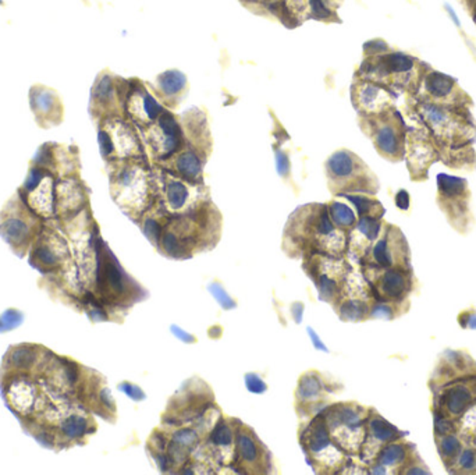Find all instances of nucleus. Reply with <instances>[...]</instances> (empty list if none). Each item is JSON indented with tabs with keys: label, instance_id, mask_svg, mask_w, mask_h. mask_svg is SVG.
Here are the masks:
<instances>
[{
	"label": "nucleus",
	"instance_id": "obj_1",
	"mask_svg": "<svg viewBox=\"0 0 476 475\" xmlns=\"http://www.w3.org/2000/svg\"><path fill=\"white\" fill-rule=\"evenodd\" d=\"M415 110L423 127L434 137L439 152L447 149V155L442 160L458 149L471 147V143L476 138V121L469 109H451L416 102Z\"/></svg>",
	"mask_w": 476,
	"mask_h": 475
},
{
	"label": "nucleus",
	"instance_id": "obj_2",
	"mask_svg": "<svg viewBox=\"0 0 476 475\" xmlns=\"http://www.w3.org/2000/svg\"><path fill=\"white\" fill-rule=\"evenodd\" d=\"M429 66L419 59L403 52H386L379 55L376 63L366 62L362 70L368 74H376L380 80L390 81L399 90L416 95L423 73Z\"/></svg>",
	"mask_w": 476,
	"mask_h": 475
},
{
	"label": "nucleus",
	"instance_id": "obj_3",
	"mask_svg": "<svg viewBox=\"0 0 476 475\" xmlns=\"http://www.w3.org/2000/svg\"><path fill=\"white\" fill-rule=\"evenodd\" d=\"M436 201L453 229L460 234L469 233L475 219L471 210V191L465 179L440 173Z\"/></svg>",
	"mask_w": 476,
	"mask_h": 475
},
{
	"label": "nucleus",
	"instance_id": "obj_4",
	"mask_svg": "<svg viewBox=\"0 0 476 475\" xmlns=\"http://www.w3.org/2000/svg\"><path fill=\"white\" fill-rule=\"evenodd\" d=\"M322 415L331 430L330 437L337 443V448L340 445V448L353 453L360 449L366 434L362 428L369 415L366 409L355 403H340L330 406Z\"/></svg>",
	"mask_w": 476,
	"mask_h": 475
},
{
	"label": "nucleus",
	"instance_id": "obj_5",
	"mask_svg": "<svg viewBox=\"0 0 476 475\" xmlns=\"http://www.w3.org/2000/svg\"><path fill=\"white\" fill-rule=\"evenodd\" d=\"M415 98L416 102L434 103L451 109H471L473 103L472 98L462 90L454 77L440 73L430 66L422 75Z\"/></svg>",
	"mask_w": 476,
	"mask_h": 475
},
{
	"label": "nucleus",
	"instance_id": "obj_6",
	"mask_svg": "<svg viewBox=\"0 0 476 475\" xmlns=\"http://www.w3.org/2000/svg\"><path fill=\"white\" fill-rule=\"evenodd\" d=\"M330 179L337 183H345L349 191H362L375 194L379 190L377 179L368 166L349 151H338L330 156L326 163Z\"/></svg>",
	"mask_w": 476,
	"mask_h": 475
},
{
	"label": "nucleus",
	"instance_id": "obj_7",
	"mask_svg": "<svg viewBox=\"0 0 476 475\" xmlns=\"http://www.w3.org/2000/svg\"><path fill=\"white\" fill-rule=\"evenodd\" d=\"M404 156L407 158L410 176L414 182L427 180L430 166L442 159L434 137L423 125L407 133Z\"/></svg>",
	"mask_w": 476,
	"mask_h": 475
},
{
	"label": "nucleus",
	"instance_id": "obj_8",
	"mask_svg": "<svg viewBox=\"0 0 476 475\" xmlns=\"http://www.w3.org/2000/svg\"><path fill=\"white\" fill-rule=\"evenodd\" d=\"M373 141L379 154L386 159L392 162L404 159L407 127L397 110H387L377 120Z\"/></svg>",
	"mask_w": 476,
	"mask_h": 475
},
{
	"label": "nucleus",
	"instance_id": "obj_9",
	"mask_svg": "<svg viewBox=\"0 0 476 475\" xmlns=\"http://www.w3.org/2000/svg\"><path fill=\"white\" fill-rule=\"evenodd\" d=\"M372 261L377 269L411 268V252L400 229L388 225L384 236L372 248Z\"/></svg>",
	"mask_w": 476,
	"mask_h": 475
},
{
	"label": "nucleus",
	"instance_id": "obj_10",
	"mask_svg": "<svg viewBox=\"0 0 476 475\" xmlns=\"http://www.w3.org/2000/svg\"><path fill=\"white\" fill-rule=\"evenodd\" d=\"M476 404V375L469 379L451 380L436 400L435 413L451 419L461 418Z\"/></svg>",
	"mask_w": 476,
	"mask_h": 475
},
{
	"label": "nucleus",
	"instance_id": "obj_11",
	"mask_svg": "<svg viewBox=\"0 0 476 475\" xmlns=\"http://www.w3.org/2000/svg\"><path fill=\"white\" fill-rule=\"evenodd\" d=\"M236 449L240 464L247 468L248 472L269 471L271 454L248 426L241 425V429L237 430Z\"/></svg>",
	"mask_w": 476,
	"mask_h": 475
},
{
	"label": "nucleus",
	"instance_id": "obj_12",
	"mask_svg": "<svg viewBox=\"0 0 476 475\" xmlns=\"http://www.w3.org/2000/svg\"><path fill=\"white\" fill-rule=\"evenodd\" d=\"M412 287L411 268H386L381 269L375 291L380 302H401L412 291Z\"/></svg>",
	"mask_w": 476,
	"mask_h": 475
},
{
	"label": "nucleus",
	"instance_id": "obj_13",
	"mask_svg": "<svg viewBox=\"0 0 476 475\" xmlns=\"http://www.w3.org/2000/svg\"><path fill=\"white\" fill-rule=\"evenodd\" d=\"M31 109L39 127H53L63 120V106L56 91L47 86L36 85L31 88L29 94Z\"/></svg>",
	"mask_w": 476,
	"mask_h": 475
},
{
	"label": "nucleus",
	"instance_id": "obj_14",
	"mask_svg": "<svg viewBox=\"0 0 476 475\" xmlns=\"http://www.w3.org/2000/svg\"><path fill=\"white\" fill-rule=\"evenodd\" d=\"M366 421H368V429L365 434L366 442L364 445L362 456L365 453L368 454L372 448L380 450L384 445L394 442L405 435L404 432H401L397 426H394L393 424H390L375 411L369 413Z\"/></svg>",
	"mask_w": 476,
	"mask_h": 475
},
{
	"label": "nucleus",
	"instance_id": "obj_15",
	"mask_svg": "<svg viewBox=\"0 0 476 475\" xmlns=\"http://www.w3.org/2000/svg\"><path fill=\"white\" fill-rule=\"evenodd\" d=\"M416 454L415 446L412 443L408 442H390L384 445L377 456H376V463L379 470V474H384L386 470L384 468H405L408 465V463L412 460V457ZM404 471V470H403Z\"/></svg>",
	"mask_w": 476,
	"mask_h": 475
},
{
	"label": "nucleus",
	"instance_id": "obj_16",
	"mask_svg": "<svg viewBox=\"0 0 476 475\" xmlns=\"http://www.w3.org/2000/svg\"><path fill=\"white\" fill-rule=\"evenodd\" d=\"M361 106L372 113H381L393 108V97L380 85L373 82H364L358 93Z\"/></svg>",
	"mask_w": 476,
	"mask_h": 475
},
{
	"label": "nucleus",
	"instance_id": "obj_17",
	"mask_svg": "<svg viewBox=\"0 0 476 475\" xmlns=\"http://www.w3.org/2000/svg\"><path fill=\"white\" fill-rule=\"evenodd\" d=\"M323 392H325V386H323V380L321 375L312 371L302 375V378L299 379V383L297 387V400L299 403L312 404V403H316V400H321Z\"/></svg>",
	"mask_w": 476,
	"mask_h": 475
},
{
	"label": "nucleus",
	"instance_id": "obj_18",
	"mask_svg": "<svg viewBox=\"0 0 476 475\" xmlns=\"http://www.w3.org/2000/svg\"><path fill=\"white\" fill-rule=\"evenodd\" d=\"M101 280L106 284V287L110 289L114 294H123L125 291L127 280L124 272L120 269L117 263L114 259H106L103 263L102 273H101Z\"/></svg>",
	"mask_w": 476,
	"mask_h": 475
},
{
	"label": "nucleus",
	"instance_id": "obj_19",
	"mask_svg": "<svg viewBox=\"0 0 476 475\" xmlns=\"http://www.w3.org/2000/svg\"><path fill=\"white\" fill-rule=\"evenodd\" d=\"M236 435L237 434L231 429L230 424H227V421L222 418L218 424L214 425L212 434L209 437V442L212 443L213 448H216L223 453L226 452L231 453Z\"/></svg>",
	"mask_w": 476,
	"mask_h": 475
},
{
	"label": "nucleus",
	"instance_id": "obj_20",
	"mask_svg": "<svg viewBox=\"0 0 476 475\" xmlns=\"http://www.w3.org/2000/svg\"><path fill=\"white\" fill-rule=\"evenodd\" d=\"M436 443H438V452L442 457L443 464L450 470L454 467L461 450H462V443L460 441V438L454 434H449L440 438H436Z\"/></svg>",
	"mask_w": 476,
	"mask_h": 475
},
{
	"label": "nucleus",
	"instance_id": "obj_21",
	"mask_svg": "<svg viewBox=\"0 0 476 475\" xmlns=\"http://www.w3.org/2000/svg\"><path fill=\"white\" fill-rule=\"evenodd\" d=\"M0 234L3 236V239L8 243L13 245H20L24 244V241L28 239L29 228L23 219L9 218L0 225Z\"/></svg>",
	"mask_w": 476,
	"mask_h": 475
},
{
	"label": "nucleus",
	"instance_id": "obj_22",
	"mask_svg": "<svg viewBox=\"0 0 476 475\" xmlns=\"http://www.w3.org/2000/svg\"><path fill=\"white\" fill-rule=\"evenodd\" d=\"M159 125L166 136L164 148L167 151L177 149V147L180 145V137H181V130H180L177 121L173 119L168 113H163L159 117Z\"/></svg>",
	"mask_w": 476,
	"mask_h": 475
},
{
	"label": "nucleus",
	"instance_id": "obj_23",
	"mask_svg": "<svg viewBox=\"0 0 476 475\" xmlns=\"http://www.w3.org/2000/svg\"><path fill=\"white\" fill-rule=\"evenodd\" d=\"M338 314L341 319L351 321V322H360L369 317L371 310L365 301L360 300H349L341 304Z\"/></svg>",
	"mask_w": 476,
	"mask_h": 475
},
{
	"label": "nucleus",
	"instance_id": "obj_24",
	"mask_svg": "<svg viewBox=\"0 0 476 475\" xmlns=\"http://www.w3.org/2000/svg\"><path fill=\"white\" fill-rule=\"evenodd\" d=\"M159 85L164 94H179L186 85V75L179 70H167L159 77Z\"/></svg>",
	"mask_w": 476,
	"mask_h": 475
},
{
	"label": "nucleus",
	"instance_id": "obj_25",
	"mask_svg": "<svg viewBox=\"0 0 476 475\" xmlns=\"http://www.w3.org/2000/svg\"><path fill=\"white\" fill-rule=\"evenodd\" d=\"M342 195L355 205L360 216H375V218H381L384 213L383 206L376 199H372L364 195H349V194H342Z\"/></svg>",
	"mask_w": 476,
	"mask_h": 475
},
{
	"label": "nucleus",
	"instance_id": "obj_26",
	"mask_svg": "<svg viewBox=\"0 0 476 475\" xmlns=\"http://www.w3.org/2000/svg\"><path fill=\"white\" fill-rule=\"evenodd\" d=\"M177 169L187 179H198L201 176V160L194 152H184L177 159Z\"/></svg>",
	"mask_w": 476,
	"mask_h": 475
},
{
	"label": "nucleus",
	"instance_id": "obj_27",
	"mask_svg": "<svg viewBox=\"0 0 476 475\" xmlns=\"http://www.w3.org/2000/svg\"><path fill=\"white\" fill-rule=\"evenodd\" d=\"M333 222L341 228H351L355 225V215L350 206L341 202H333L330 206Z\"/></svg>",
	"mask_w": 476,
	"mask_h": 475
},
{
	"label": "nucleus",
	"instance_id": "obj_28",
	"mask_svg": "<svg viewBox=\"0 0 476 475\" xmlns=\"http://www.w3.org/2000/svg\"><path fill=\"white\" fill-rule=\"evenodd\" d=\"M62 430L67 438H71V439L81 438L86 434V430H88V421L81 415H70L63 422Z\"/></svg>",
	"mask_w": 476,
	"mask_h": 475
},
{
	"label": "nucleus",
	"instance_id": "obj_29",
	"mask_svg": "<svg viewBox=\"0 0 476 475\" xmlns=\"http://www.w3.org/2000/svg\"><path fill=\"white\" fill-rule=\"evenodd\" d=\"M188 188L180 182H171L167 186V201L173 209H180L188 199Z\"/></svg>",
	"mask_w": 476,
	"mask_h": 475
},
{
	"label": "nucleus",
	"instance_id": "obj_30",
	"mask_svg": "<svg viewBox=\"0 0 476 475\" xmlns=\"http://www.w3.org/2000/svg\"><path fill=\"white\" fill-rule=\"evenodd\" d=\"M171 442L190 453L198 445L199 435L192 428H181L171 435Z\"/></svg>",
	"mask_w": 476,
	"mask_h": 475
},
{
	"label": "nucleus",
	"instance_id": "obj_31",
	"mask_svg": "<svg viewBox=\"0 0 476 475\" xmlns=\"http://www.w3.org/2000/svg\"><path fill=\"white\" fill-rule=\"evenodd\" d=\"M357 228L368 241H375L381 232V222L380 218H375V216H361Z\"/></svg>",
	"mask_w": 476,
	"mask_h": 475
},
{
	"label": "nucleus",
	"instance_id": "obj_32",
	"mask_svg": "<svg viewBox=\"0 0 476 475\" xmlns=\"http://www.w3.org/2000/svg\"><path fill=\"white\" fill-rule=\"evenodd\" d=\"M458 468L457 472H472L476 470V450L472 448L462 449L454 467Z\"/></svg>",
	"mask_w": 476,
	"mask_h": 475
},
{
	"label": "nucleus",
	"instance_id": "obj_33",
	"mask_svg": "<svg viewBox=\"0 0 476 475\" xmlns=\"http://www.w3.org/2000/svg\"><path fill=\"white\" fill-rule=\"evenodd\" d=\"M208 290L210 291V294L216 298V301H218L225 310H231L236 307L234 300L226 293V290L222 287L221 283H216V282L210 283Z\"/></svg>",
	"mask_w": 476,
	"mask_h": 475
},
{
	"label": "nucleus",
	"instance_id": "obj_34",
	"mask_svg": "<svg viewBox=\"0 0 476 475\" xmlns=\"http://www.w3.org/2000/svg\"><path fill=\"white\" fill-rule=\"evenodd\" d=\"M113 94V85H112V80L109 77H103L101 78V81L97 82L95 88H94V98H97L98 101H106L112 97Z\"/></svg>",
	"mask_w": 476,
	"mask_h": 475
},
{
	"label": "nucleus",
	"instance_id": "obj_35",
	"mask_svg": "<svg viewBox=\"0 0 476 475\" xmlns=\"http://www.w3.org/2000/svg\"><path fill=\"white\" fill-rule=\"evenodd\" d=\"M245 386L251 393H265L268 391V385L264 382L261 376L256 374H247L245 375Z\"/></svg>",
	"mask_w": 476,
	"mask_h": 475
},
{
	"label": "nucleus",
	"instance_id": "obj_36",
	"mask_svg": "<svg viewBox=\"0 0 476 475\" xmlns=\"http://www.w3.org/2000/svg\"><path fill=\"white\" fill-rule=\"evenodd\" d=\"M162 244H163L164 251L168 255L176 256V258L181 256V247H180V243L175 234H171V233L164 234V237L162 239Z\"/></svg>",
	"mask_w": 476,
	"mask_h": 475
},
{
	"label": "nucleus",
	"instance_id": "obj_37",
	"mask_svg": "<svg viewBox=\"0 0 476 475\" xmlns=\"http://www.w3.org/2000/svg\"><path fill=\"white\" fill-rule=\"evenodd\" d=\"M396 310L393 308V306H388V304H384V302H380L379 301V304H376L375 307H372L371 310V317L372 318H383V319H393L397 317V314H394Z\"/></svg>",
	"mask_w": 476,
	"mask_h": 475
},
{
	"label": "nucleus",
	"instance_id": "obj_38",
	"mask_svg": "<svg viewBox=\"0 0 476 475\" xmlns=\"http://www.w3.org/2000/svg\"><path fill=\"white\" fill-rule=\"evenodd\" d=\"M118 389L121 392H124L128 398H131L133 400L136 402H140V400H144L147 396L145 393L141 391V387H138L137 385H133V383H129V382H123L118 385Z\"/></svg>",
	"mask_w": 476,
	"mask_h": 475
},
{
	"label": "nucleus",
	"instance_id": "obj_39",
	"mask_svg": "<svg viewBox=\"0 0 476 475\" xmlns=\"http://www.w3.org/2000/svg\"><path fill=\"white\" fill-rule=\"evenodd\" d=\"M403 474H430V471L427 470V465L422 461V459L416 453L412 457V460L408 463V465L405 467Z\"/></svg>",
	"mask_w": 476,
	"mask_h": 475
},
{
	"label": "nucleus",
	"instance_id": "obj_40",
	"mask_svg": "<svg viewBox=\"0 0 476 475\" xmlns=\"http://www.w3.org/2000/svg\"><path fill=\"white\" fill-rule=\"evenodd\" d=\"M388 51H390V48H388L387 43L381 39H373L365 43V52L369 55H381Z\"/></svg>",
	"mask_w": 476,
	"mask_h": 475
},
{
	"label": "nucleus",
	"instance_id": "obj_41",
	"mask_svg": "<svg viewBox=\"0 0 476 475\" xmlns=\"http://www.w3.org/2000/svg\"><path fill=\"white\" fill-rule=\"evenodd\" d=\"M20 321H21V315L17 311H8L2 318H0V332H2L3 325H6L5 330H8V329L16 328Z\"/></svg>",
	"mask_w": 476,
	"mask_h": 475
},
{
	"label": "nucleus",
	"instance_id": "obj_42",
	"mask_svg": "<svg viewBox=\"0 0 476 475\" xmlns=\"http://www.w3.org/2000/svg\"><path fill=\"white\" fill-rule=\"evenodd\" d=\"M144 233L153 244H156L159 237H160V228H159L158 222L153 219H148L145 222V226H144Z\"/></svg>",
	"mask_w": 476,
	"mask_h": 475
},
{
	"label": "nucleus",
	"instance_id": "obj_43",
	"mask_svg": "<svg viewBox=\"0 0 476 475\" xmlns=\"http://www.w3.org/2000/svg\"><path fill=\"white\" fill-rule=\"evenodd\" d=\"M98 141H99V147H101L103 156H108L114 151V144H113L110 136L106 132H103V130L98 134Z\"/></svg>",
	"mask_w": 476,
	"mask_h": 475
},
{
	"label": "nucleus",
	"instance_id": "obj_44",
	"mask_svg": "<svg viewBox=\"0 0 476 475\" xmlns=\"http://www.w3.org/2000/svg\"><path fill=\"white\" fill-rule=\"evenodd\" d=\"M276 165H277V170L281 176H287L290 171V160L287 158V155L281 151L276 152Z\"/></svg>",
	"mask_w": 476,
	"mask_h": 475
},
{
	"label": "nucleus",
	"instance_id": "obj_45",
	"mask_svg": "<svg viewBox=\"0 0 476 475\" xmlns=\"http://www.w3.org/2000/svg\"><path fill=\"white\" fill-rule=\"evenodd\" d=\"M144 108H145V112L148 114L149 119H156L160 113V106L158 105V102L152 98V97H147L145 98V102H144Z\"/></svg>",
	"mask_w": 476,
	"mask_h": 475
},
{
	"label": "nucleus",
	"instance_id": "obj_46",
	"mask_svg": "<svg viewBox=\"0 0 476 475\" xmlns=\"http://www.w3.org/2000/svg\"><path fill=\"white\" fill-rule=\"evenodd\" d=\"M311 6H312L314 13H315L318 17H321V19H325V17H327V16L330 14V12H329V9L326 8V5H325L323 0H311Z\"/></svg>",
	"mask_w": 476,
	"mask_h": 475
},
{
	"label": "nucleus",
	"instance_id": "obj_47",
	"mask_svg": "<svg viewBox=\"0 0 476 475\" xmlns=\"http://www.w3.org/2000/svg\"><path fill=\"white\" fill-rule=\"evenodd\" d=\"M410 204H411V198H410V194L405 191V190H400L396 195V205L403 209V210H407L410 208Z\"/></svg>",
	"mask_w": 476,
	"mask_h": 475
},
{
	"label": "nucleus",
	"instance_id": "obj_48",
	"mask_svg": "<svg viewBox=\"0 0 476 475\" xmlns=\"http://www.w3.org/2000/svg\"><path fill=\"white\" fill-rule=\"evenodd\" d=\"M13 358H14L16 364H17V365H21V367H25L27 364L31 363V354H29L28 350H25V349L18 350V352L14 354Z\"/></svg>",
	"mask_w": 476,
	"mask_h": 475
},
{
	"label": "nucleus",
	"instance_id": "obj_49",
	"mask_svg": "<svg viewBox=\"0 0 476 475\" xmlns=\"http://www.w3.org/2000/svg\"><path fill=\"white\" fill-rule=\"evenodd\" d=\"M461 318H465V321H460L461 326L464 328H471V329H476V314H471V313H462L460 315Z\"/></svg>",
	"mask_w": 476,
	"mask_h": 475
},
{
	"label": "nucleus",
	"instance_id": "obj_50",
	"mask_svg": "<svg viewBox=\"0 0 476 475\" xmlns=\"http://www.w3.org/2000/svg\"><path fill=\"white\" fill-rule=\"evenodd\" d=\"M171 332L175 333L176 337H179L180 340H183V341H186V343H192V341H195V337H194V336H191V334H188L187 332L181 330L179 326H171Z\"/></svg>",
	"mask_w": 476,
	"mask_h": 475
},
{
	"label": "nucleus",
	"instance_id": "obj_51",
	"mask_svg": "<svg viewBox=\"0 0 476 475\" xmlns=\"http://www.w3.org/2000/svg\"><path fill=\"white\" fill-rule=\"evenodd\" d=\"M308 332L311 333V337H312V341H314V344H315V348H318L319 350H323V352H327V349L326 348H323V343L319 340V337L316 336V333L311 329V328H308Z\"/></svg>",
	"mask_w": 476,
	"mask_h": 475
},
{
	"label": "nucleus",
	"instance_id": "obj_52",
	"mask_svg": "<svg viewBox=\"0 0 476 475\" xmlns=\"http://www.w3.org/2000/svg\"><path fill=\"white\" fill-rule=\"evenodd\" d=\"M473 20H475V23H476V6H475V13H473Z\"/></svg>",
	"mask_w": 476,
	"mask_h": 475
},
{
	"label": "nucleus",
	"instance_id": "obj_53",
	"mask_svg": "<svg viewBox=\"0 0 476 475\" xmlns=\"http://www.w3.org/2000/svg\"><path fill=\"white\" fill-rule=\"evenodd\" d=\"M0 3H2V2H0Z\"/></svg>",
	"mask_w": 476,
	"mask_h": 475
}]
</instances>
